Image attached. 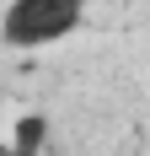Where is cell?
Here are the masks:
<instances>
[{
  "mask_svg": "<svg viewBox=\"0 0 150 156\" xmlns=\"http://www.w3.org/2000/svg\"><path fill=\"white\" fill-rule=\"evenodd\" d=\"M0 156H16V151H11V145H0Z\"/></svg>",
  "mask_w": 150,
  "mask_h": 156,
  "instance_id": "2",
  "label": "cell"
},
{
  "mask_svg": "<svg viewBox=\"0 0 150 156\" xmlns=\"http://www.w3.org/2000/svg\"><path fill=\"white\" fill-rule=\"evenodd\" d=\"M80 11H86V0H11L5 5V22H0V38L11 48L54 43V38L80 27Z\"/></svg>",
  "mask_w": 150,
  "mask_h": 156,
  "instance_id": "1",
  "label": "cell"
}]
</instances>
